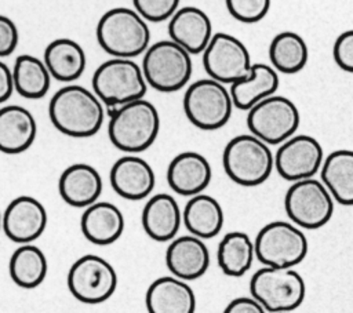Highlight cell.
Masks as SVG:
<instances>
[{
  "label": "cell",
  "instance_id": "cell-1",
  "mask_svg": "<svg viewBox=\"0 0 353 313\" xmlns=\"http://www.w3.org/2000/svg\"><path fill=\"white\" fill-rule=\"evenodd\" d=\"M48 116L59 132L73 138H88L101 130L105 109L94 92L81 85L69 84L52 95Z\"/></svg>",
  "mask_w": 353,
  "mask_h": 313
},
{
  "label": "cell",
  "instance_id": "cell-2",
  "mask_svg": "<svg viewBox=\"0 0 353 313\" xmlns=\"http://www.w3.org/2000/svg\"><path fill=\"white\" fill-rule=\"evenodd\" d=\"M109 117V139L121 152L139 153L146 150L156 141L160 131L159 112L146 99L113 108Z\"/></svg>",
  "mask_w": 353,
  "mask_h": 313
},
{
  "label": "cell",
  "instance_id": "cell-3",
  "mask_svg": "<svg viewBox=\"0 0 353 313\" xmlns=\"http://www.w3.org/2000/svg\"><path fill=\"white\" fill-rule=\"evenodd\" d=\"M97 40L109 55L131 59L146 52L150 30L146 21L135 10L117 7L101 17L97 25Z\"/></svg>",
  "mask_w": 353,
  "mask_h": 313
},
{
  "label": "cell",
  "instance_id": "cell-4",
  "mask_svg": "<svg viewBox=\"0 0 353 313\" xmlns=\"http://www.w3.org/2000/svg\"><path fill=\"white\" fill-rule=\"evenodd\" d=\"M226 175L237 185L258 186L263 183L274 168V154L269 145L252 134L233 137L222 153Z\"/></svg>",
  "mask_w": 353,
  "mask_h": 313
},
{
  "label": "cell",
  "instance_id": "cell-5",
  "mask_svg": "<svg viewBox=\"0 0 353 313\" xmlns=\"http://www.w3.org/2000/svg\"><path fill=\"white\" fill-rule=\"evenodd\" d=\"M146 85L142 68L132 59L125 58L105 61L92 76L94 94L109 109L143 99Z\"/></svg>",
  "mask_w": 353,
  "mask_h": 313
},
{
  "label": "cell",
  "instance_id": "cell-6",
  "mask_svg": "<svg viewBox=\"0 0 353 313\" xmlns=\"http://www.w3.org/2000/svg\"><path fill=\"white\" fill-rule=\"evenodd\" d=\"M250 292L266 312L290 313L302 305L306 284L294 269L263 266L252 274Z\"/></svg>",
  "mask_w": 353,
  "mask_h": 313
},
{
  "label": "cell",
  "instance_id": "cell-7",
  "mask_svg": "<svg viewBox=\"0 0 353 313\" xmlns=\"http://www.w3.org/2000/svg\"><path fill=\"white\" fill-rule=\"evenodd\" d=\"M254 248L255 258L263 266L292 269L306 258L309 243L296 225L273 221L261 228L254 240Z\"/></svg>",
  "mask_w": 353,
  "mask_h": 313
},
{
  "label": "cell",
  "instance_id": "cell-8",
  "mask_svg": "<svg viewBox=\"0 0 353 313\" xmlns=\"http://www.w3.org/2000/svg\"><path fill=\"white\" fill-rule=\"evenodd\" d=\"M193 72L190 54L172 40H160L146 50L142 73L146 83L161 92L181 90Z\"/></svg>",
  "mask_w": 353,
  "mask_h": 313
},
{
  "label": "cell",
  "instance_id": "cell-9",
  "mask_svg": "<svg viewBox=\"0 0 353 313\" xmlns=\"http://www.w3.org/2000/svg\"><path fill=\"white\" fill-rule=\"evenodd\" d=\"M230 91L212 79L192 83L183 95V112L188 120L200 130L222 128L233 110Z\"/></svg>",
  "mask_w": 353,
  "mask_h": 313
},
{
  "label": "cell",
  "instance_id": "cell-10",
  "mask_svg": "<svg viewBox=\"0 0 353 313\" xmlns=\"http://www.w3.org/2000/svg\"><path fill=\"white\" fill-rule=\"evenodd\" d=\"M284 210L294 225L313 230L330 222L334 199L321 181L309 178L290 185L284 196Z\"/></svg>",
  "mask_w": 353,
  "mask_h": 313
},
{
  "label": "cell",
  "instance_id": "cell-11",
  "mask_svg": "<svg viewBox=\"0 0 353 313\" xmlns=\"http://www.w3.org/2000/svg\"><path fill=\"white\" fill-rule=\"evenodd\" d=\"M301 123L296 105L281 95H272L248 110L250 132L266 145H281L295 135Z\"/></svg>",
  "mask_w": 353,
  "mask_h": 313
},
{
  "label": "cell",
  "instance_id": "cell-12",
  "mask_svg": "<svg viewBox=\"0 0 353 313\" xmlns=\"http://www.w3.org/2000/svg\"><path fill=\"white\" fill-rule=\"evenodd\" d=\"M66 283L70 294L77 301L97 305L108 301L114 294L117 273L102 256L87 254L70 266Z\"/></svg>",
  "mask_w": 353,
  "mask_h": 313
},
{
  "label": "cell",
  "instance_id": "cell-13",
  "mask_svg": "<svg viewBox=\"0 0 353 313\" xmlns=\"http://www.w3.org/2000/svg\"><path fill=\"white\" fill-rule=\"evenodd\" d=\"M203 66L210 79L232 85L250 73L252 62L241 40L228 33H215L203 52Z\"/></svg>",
  "mask_w": 353,
  "mask_h": 313
},
{
  "label": "cell",
  "instance_id": "cell-14",
  "mask_svg": "<svg viewBox=\"0 0 353 313\" xmlns=\"http://www.w3.org/2000/svg\"><path fill=\"white\" fill-rule=\"evenodd\" d=\"M324 153L320 142L306 134H298L287 139L274 154L277 174L290 182L313 178L321 170Z\"/></svg>",
  "mask_w": 353,
  "mask_h": 313
},
{
  "label": "cell",
  "instance_id": "cell-15",
  "mask_svg": "<svg viewBox=\"0 0 353 313\" xmlns=\"http://www.w3.org/2000/svg\"><path fill=\"white\" fill-rule=\"evenodd\" d=\"M44 205L32 196H18L10 201L3 212V230L18 244H30L39 239L47 226Z\"/></svg>",
  "mask_w": 353,
  "mask_h": 313
},
{
  "label": "cell",
  "instance_id": "cell-16",
  "mask_svg": "<svg viewBox=\"0 0 353 313\" xmlns=\"http://www.w3.org/2000/svg\"><path fill=\"white\" fill-rule=\"evenodd\" d=\"M113 190L127 200H142L148 197L156 182L150 164L138 156H123L114 161L109 174Z\"/></svg>",
  "mask_w": 353,
  "mask_h": 313
},
{
  "label": "cell",
  "instance_id": "cell-17",
  "mask_svg": "<svg viewBox=\"0 0 353 313\" xmlns=\"http://www.w3.org/2000/svg\"><path fill=\"white\" fill-rule=\"evenodd\" d=\"M212 170L210 161L200 153L188 150L176 154L168 164V186L181 196H197L211 182Z\"/></svg>",
  "mask_w": 353,
  "mask_h": 313
},
{
  "label": "cell",
  "instance_id": "cell-18",
  "mask_svg": "<svg viewBox=\"0 0 353 313\" xmlns=\"http://www.w3.org/2000/svg\"><path fill=\"white\" fill-rule=\"evenodd\" d=\"M165 265L174 277L183 281L196 280L210 266V251L201 239L192 234L179 236L167 247Z\"/></svg>",
  "mask_w": 353,
  "mask_h": 313
},
{
  "label": "cell",
  "instance_id": "cell-19",
  "mask_svg": "<svg viewBox=\"0 0 353 313\" xmlns=\"http://www.w3.org/2000/svg\"><path fill=\"white\" fill-rule=\"evenodd\" d=\"M168 34L174 43L190 55L204 52L212 39V23L208 15L193 6L179 8L168 23Z\"/></svg>",
  "mask_w": 353,
  "mask_h": 313
},
{
  "label": "cell",
  "instance_id": "cell-20",
  "mask_svg": "<svg viewBox=\"0 0 353 313\" xmlns=\"http://www.w3.org/2000/svg\"><path fill=\"white\" fill-rule=\"evenodd\" d=\"M145 305L148 313H194L196 295L186 281L163 276L148 287Z\"/></svg>",
  "mask_w": 353,
  "mask_h": 313
},
{
  "label": "cell",
  "instance_id": "cell-21",
  "mask_svg": "<svg viewBox=\"0 0 353 313\" xmlns=\"http://www.w3.org/2000/svg\"><path fill=\"white\" fill-rule=\"evenodd\" d=\"M62 200L77 208H87L97 203L102 192V178L97 168L85 163H74L63 170L58 181Z\"/></svg>",
  "mask_w": 353,
  "mask_h": 313
},
{
  "label": "cell",
  "instance_id": "cell-22",
  "mask_svg": "<svg viewBox=\"0 0 353 313\" xmlns=\"http://www.w3.org/2000/svg\"><path fill=\"white\" fill-rule=\"evenodd\" d=\"M36 134V120L26 108L19 105L0 108V152L22 153L32 146Z\"/></svg>",
  "mask_w": 353,
  "mask_h": 313
},
{
  "label": "cell",
  "instance_id": "cell-23",
  "mask_svg": "<svg viewBox=\"0 0 353 313\" xmlns=\"http://www.w3.org/2000/svg\"><path fill=\"white\" fill-rule=\"evenodd\" d=\"M182 223V211L168 193L152 196L142 210V228L154 241L174 240Z\"/></svg>",
  "mask_w": 353,
  "mask_h": 313
},
{
  "label": "cell",
  "instance_id": "cell-24",
  "mask_svg": "<svg viewBox=\"0 0 353 313\" xmlns=\"http://www.w3.org/2000/svg\"><path fill=\"white\" fill-rule=\"evenodd\" d=\"M83 236L92 244L109 245L124 230L123 212L109 201H97L87 207L80 219Z\"/></svg>",
  "mask_w": 353,
  "mask_h": 313
},
{
  "label": "cell",
  "instance_id": "cell-25",
  "mask_svg": "<svg viewBox=\"0 0 353 313\" xmlns=\"http://www.w3.org/2000/svg\"><path fill=\"white\" fill-rule=\"evenodd\" d=\"M279 73L266 63H252L250 73L230 85L233 105L250 110L261 101L274 95L279 88Z\"/></svg>",
  "mask_w": 353,
  "mask_h": 313
},
{
  "label": "cell",
  "instance_id": "cell-26",
  "mask_svg": "<svg viewBox=\"0 0 353 313\" xmlns=\"http://www.w3.org/2000/svg\"><path fill=\"white\" fill-rule=\"evenodd\" d=\"M44 63L51 77L72 83L77 80L85 69V52L83 47L72 39H55L44 50Z\"/></svg>",
  "mask_w": 353,
  "mask_h": 313
},
{
  "label": "cell",
  "instance_id": "cell-27",
  "mask_svg": "<svg viewBox=\"0 0 353 313\" xmlns=\"http://www.w3.org/2000/svg\"><path fill=\"white\" fill-rule=\"evenodd\" d=\"M223 210L210 194H197L189 199L182 211V223L192 236L199 239L215 237L223 226Z\"/></svg>",
  "mask_w": 353,
  "mask_h": 313
},
{
  "label": "cell",
  "instance_id": "cell-28",
  "mask_svg": "<svg viewBox=\"0 0 353 313\" xmlns=\"http://www.w3.org/2000/svg\"><path fill=\"white\" fill-rule=\"evenodd\" d=\"M320 176L335 201L353 205V150L331 152L323 161Z\"/></svg>",
  "mask_w": 353,
  "mask_h": 313
},
{
  "label": "cell",
  "instance_id": "cell-29",
  "mask_svg": "<svg viewBox=\"0 0 353 313\" xmlns=\"http://www.w3.org/2000/svg\"><path fill=\"white\" fill-rule=\"evenodd\" d=\"M254 258V241L244 232H229L218 244V266L226 276L240 277L245 274L251 269Z\"/></svg>",
  "mask_w": 353,
  "mask_h": 313
},
{
  "label": "cell",
  "instance_id": "cell-30",
  "mask_svg": "<svg viewBox=\"0 0 353 313\" xmlns=\"http://www.w3.org/2000/svg\"><path fill=\"white\" fill-rule=\"evenodd\" d=\"M12 281L25 290L39 287L48 270V263L44 252L33 244L19 245L10 258L8 265Z\"/></svg>",
  "mask_w": 353,
  "mask_h": 313
},
{
  "label": "cell",
  "instance_id": "cell-31",
  "mask_svg": "<svg viewBox=\"0 0 353 313\" xmlns=\"http://www.w3.org/2000/svg\"><path fill=\"white\" fill-rule=\"evenodd\" d=\"M269 59L276 72L294 74L306 66L309 48L303 37L298 33L281 32L270 41Z\"/></svg>",
  "mask_w": 353,
  "mask_h": 313
},
{
  "label": "cell",
  "instance_id": "cell-32",
  "mask_svg": "<svg viewBox=\"0 0 353 313\" xmlns=\"http://www.w3.org/2000/svg\"><path fill=\"white\" fill-rule=\"evenodd\" d=\"M14 90L23 98H43L51 84V74L44 63L33 55H19L12 68Z\"/></svg>",
  "mask_w": 353,
  "mask_h": 313
},
{
  "label": "cell",
  "instance_id": "cell-33",
  "mask_svg": "<svg viewBox=\"0 0 353 313\" xmlns=\"http://www.w3.org/2000/svg\"><path fill=\"white\" fill-rule=\"evenodd\" d=\"M226 8L234 19L243 23H255L266 17L270 8V1L269 0H228Z\"/></svg>",
  "mask_w": 353,
  "mask_h": 313
},
{
  "label": "cell",
  "instance_id": "cell-34",
  "mask_svg": "<svg viewBox=\"0 0 353 313\" xmlns=\"http://www.w3.org/2000/svg\"><path fill=\"white\" fill-rule=\"evenodd\" d=\"M135 11L149 22L171 19L179 10L178 0H134Z\"/></svg>",
  "mask_w": 353,
  "mask_h": 313
},
{
  "label": "cell",
  "instance_id": "cell-35",
  "mask_svg": "<svg viewBox=\"0 0 353 313\" xmlns=\"http://www.w3.org/2000/svg\"><path fill=\"white\" fill-rule=\"evenodd\" d=\"M335 63L345 72L353 73V29L342 32L332 48Z\"/></svg>",
  "mask_w": 353,
  "mask_h": 313
},
{
  "label": "cell",
  "instance_id": "cell-36",
  "mask_svg": "<svg viewBox=\"0 0 353 313\" xmlns=\"http://www.w3.org/2000/svg\"><path fill=\"white\" fill-rule=\"evenodd\" d=\"M18 39L19 34L14 21L6 15H0V58L14 52Z\"/></svg>",
  "mask_w": 353,
  "mask_h": 313
},
{
  "label": "cell",
  "instance_id": "cell-37",
  "mask_svg": "<svg viewBox=\"0 0 353 313\" xmlns=\"http://www.w3.org/2000/svg\"><path fill=\"white\" fill-rule=\"evenodd\" d=\"M223 313H266V310L252 296H239L226 305Z\"/></svg>",
  "mask_w": 353,
  "mask_h": 313
},
{
  "label": "cell",
  "instance_id": "cell-38",
  "mask_svg": "<svg viewBox=\"0 0 353 313\" xmlns=\"http://www.w3.org/2000/svg\"><path fill=\"white\" fill-rule=\"evenodd\" d=\"M14 91V80L12 70L0 61V103L6 102Z\"/></svg>",
  "mask_w": 353,
  "mask_h": 313
},
{
  "label": "cell",
  "instance_id": "cell-39",
  "mask_svg": "<svg viewBox=\"0 0 353 313\" xmlns=\"http://www.w3.org/2000/svg\"><path fill=\"white\" fill-rule=\"evenodd\" d=\"M0 229H3V214L0 212Z\"/></svg>",
  "mask_w": 353,
  "mask_h": 313
}]
</instances>
